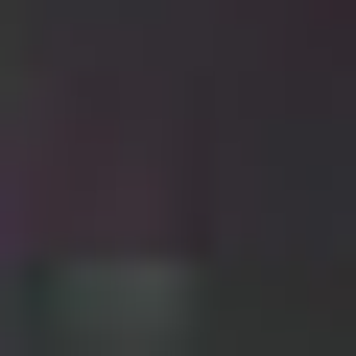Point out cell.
Returning <instances> with one entry per match:
<instances>
[{
	"instance_id": "6da1fadb",
	"label": "cell",
	"mask_w": 356,
	"mask_h": 356,
	"mask_svg": "<svg viewBox=\"0 0 356 356\" xmlns=\"http://www.w3.org/2000/svg\"><path fill=\"white\" fill-rule=\"evenodd\" d=\"M166 332H191L166 261H72V356H166Z\"/></svg>"
}]
</instances>
